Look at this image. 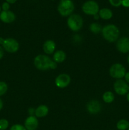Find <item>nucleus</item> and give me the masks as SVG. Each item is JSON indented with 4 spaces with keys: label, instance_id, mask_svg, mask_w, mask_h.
<instances>
[{
    "label": "nucleus",
    "instance_id": "nucleus-7",
    "mask_svg": "<svg viewBox=\"0 0 129 130\" xmlns=\"http://www.w3.org/2000/svg\"><path fill=\"white\" fill-rule=\"evenodd\" d=\"M2 47L4 50L9 53H15L17 52L20 48L19 43L16 39L13 38H6L5 39L3 44H2Z\"/></svg>",
    "mask_w": 129,
    "mask_h": 130
},
{
    "label": "nucleus",
    "instance_id": "nucleus-27",
    "mask_svg": "<svg viewBox=\"0 0 129 130\" xmlns=\"http://www.w3.org/2000/svg\"><path fill=\"white\" fill-rule=\"evenodd\" d=\"M35 109H33V108H30L29 109V114H30V116H34V114H35Z\"/></svg>",
    "mask_w": 129,
    "mask_h": 130
},
{
    "label": "nucleus",
    "instance_id": "nucleus-23",
    "mask_svg": "<svg viewBox=\"0 0 129 130\" xmlns=\"http://www.w3.org/2000/svg\"><path fill=\"white\" fill-rule=\"evenodd\" d=\"M10 130H27L24 126L21 125L19 124H16L13 125L10 128Z\"/></svg>",
    "mask_w": 129,
    "mask_h": 130
},
{
    "label": "nucleus",
    "instance_id": "nucleus-25",
    "mask_svg": "<svg viewBox=\"0 0 129 130\" xmlns=\"http://www.w3.org/2000/svg\"><path fill=\"white\" fill-rule=\"evenodd\" d=\"M10 4L7 2H5L2 4L1 8H2L3 11H8L9 9H10Z\"/></svg>",
    "mask_w": 129,
    "mask_h": 130
},
{
    "label": "nucleus",
    "instance_id": "nucleus-11",
    "mask_svg": "<svg viewBox=\"0 0 129 130\" xmlns=\"http://www.w3.org/2000/svg\"><path fill=\"white\" fill-rule=\"evenodd\" d=\"M39 126V121L37 117L29 116L24 123V127L27 130H36Z\"/></svg>",
    "mask_w": 129,
    "mask_h": 130
},
{
    "label": "nucleus",
    "instance_id": "nucleus-18",
    "mask_svg": "<svg viewBox=\"0 0 129 130\" xmlns=\"http://www.w3.org/2000/svg\"><path fill=\"white\" fill-rule=\"evenodd\" d=\"M102 100L105 103L111 104L115 100V95L111 91H106L102 95Z\"/></svg>",
    "mask_w": 129,
    "mask_h": 130
},
{
    "label": "nucleus",
    "instance_id": "nucleus-17",
    "mask_svg": "<svg viewBox=\"0 0 129 130\" xmlns=\"http://www.w3.org/2000/svg\"><path fill=\"white\" fill-rule=\"evenodd\" d=\"M99 17L103 20H109L113 17V12L110 9L104 8L99 10L98 13Z\"/></svg>",
    "mask_w": 129,
    "mask_h": 130
},
{
    "label": "nucleus",
    "instance_id": "nucleus-36",
    "mask_svg": "<svg viewBox=\"0 0 129 130\" xmlns=\"http://www.w3.org/2000/svg\"><path fill=\"white\" fill-rule=\"evenodd\" d=\"M1 7H0V13H1Z\"/></svg>",
    "mask_w": 129,
    "mask_h": 130
},
{
    "label": "nucleus",
    "instance_id": "nucleus-22",
    "mask_svg": "<svg viewBox=\"0 0 129 130\" xmlns=\"http://www.w3.org/2000/svg\"><path fill=\"white\" fill-rule=\"evenodd\" d=\"M9 126V122L6 119H0V130H6Z\"/></svg>",
    "mask_w": 129,
    "mask_h": 130
},
{
    "label": "nucleus",
    "instance_id": "nucleus-21",
    "mask_svg": "<svg viewBox=\"0 0 129 130\" xmlns=\"http://www.w3.org/2000/svg\"><path fill=\"white\" fill-rule=\"evenodd\" d=\"M8 90V85L4 81H0V96H3Z\"/></svg>",
    "mask_w": 129,
    "mask_h": 130
},
{
    "label": "nucleus",
    "instance_id": "nucleus-6",
    "mask_svg": "<svg viewBox=\"0 0 129 130\" xmlns=\"http://www.w3.org/2000/svg\"><path fill=\"white\" fill-rule=\"evenodd\" d=\"M82 9L83 12L86 15L94 16L96 14H98L99 6L96 1L94 0H89L83 4Z\"/></svg>",
    "mask_w": 129,
    "mask_h": 130
},
{
    "label": "nucleus",
    "instance_id": "nucleus-33",
    "mask_svg": "<svg viewBox=\"0 0 129 130\" xmlns=\"http://www.w3.org/2000/svg\"><path fill=\"white\" fill-rule=\"evenodd\" d=\"M94 19L97 20V19L99 18V14H96V15H95L94 16Z\"/></svg>",
    "mask_w": 129,
    "mask_h": 130
},
{
    "label": "nucleus",
    "instance_id": "nucleus-37",
    "mask_svg": "<svg viewBox=\"0 0 129 130\" xmlns=\"http://www.w3.org/2000/svg\"><path fill=\"white\" fill-rule=\"evenodd\" d=\"M128 92H129V85H128Z\"/></svg>",
    "mask_w": 129,
    "mask_h": 130
},
{
    "label": "nucleus",
    "instance_id": "nucleus-8",
    "mask_svg": "<svg viewBox=\"0 0 129 130\" xmlns=\"http://www.w3.org/2000/svg\"><path fill=\"white\" fill-rule=\"evenodd\" d=\"M115 93L120 96H123L128 93V84L123 79H117L113 85Z\"/></svg>",
    "mask_w": 129,
    "mask_h": 130
},
{
    "label": "nucleus",
    "instance_id": "nucleus-2",
    "mask_svg": "<svg viewBox=\"0 0 129 130\" xmlns=\"http://www.w3.org/2000/svg\"><path fill=\"white\" fill-rule=\"evenodd\" d=\"M102 34L103 38L110 43L116 42L119 39L120 30L114 24H108L102 29Z\"/></svg>",
    "mask_w": 129,
    "mask_h": 130
},
{
    "label": "nucleus",
    "instance_id": "nucleus-26",
    "mask_svg": "<svg viewBox=\"0 0 129 130\" xmlns=\"http://www.w3.org/2000/svg\"><path fill=\"white\" fill-rule=\"evenodd\" d=\"M121 5L124 7L128 8L129 7V0H122L121 1Z\"/></svg>",
    "mask_w": 129,
    "mask_h": 130
},
{
    "label": "nucleus",
    "instance_id": "nucleus-3",
    "mask_svg": "<svg viewBox=\"0 0 129 130\" xmlns=\"http://www.w3.org/2000/svg\"><path fill=\"white\" fill-rule=\"evenodd\" d=\"M83 24V19L78 14H72L67 19V25L68 28L73 32H77L80 30Z\"/></svg>",
    "mask_w": 129,
    "mask_h": 130
},
{
    "label": "nucleus",
    "instance_id": "nucleus-35",
    "mask_svg": "<svg viewBox=\"0 0 129 130\" xmlns=\"http://www.w3.org/2000/svg\"><path fill=\"white\" fill-rule=\"evenodd\" d=\"M127 62H128V63L129 64V55H128V57H127Z\"/></svg>",
    "mask_w": 129,
    "mask_h": 130
},
{
    "label": "nucleus",
    "instance_id": "nucleus-31",
    "mask_svg": "<svg viewBox=\"0 0 129 130\" xmlns=\"http://www.w3.org/2000/svg\"><path fill=\"white\" fill-rule=\"evenodd\" d=\"M3 102L2 100L0 99V111H1V109H3Z\"/></svg>",
    "mask_w": 129,
    "mask_h": 130
},
{
    "label": "nucleus",
    "instance_id": "nucleus-19",
    "mask_svg": "<svg viewBox=\"0 0 129 130\" xmlns=\"http://www.w3.org/2000/svg\"><path fill=\"white\" fill-rule=\"evenodd\" d=\"M116 128L118 130H127L129 128V121L126 119H120L116 124Z\"/></svg>",
    "mask_w": 129,
    "mask_h": 130
},
{
    "label": "nucleus",
    "instance_id": "nucleus-4",
    "mask_svg": "<svg viewBox=\"0 0 129 130\" xmlns=\"http://www.w3.org/2000/svg\"><path fill=\"white\" fill-rule=\"evenodd\" d=\"M75 9V5L72 0H61L58 6V11L63 17H69Z\"/></svg>",
    "mask_w": 129,
    "mask_h": 130
},
{
    "label": "nucleus",
    "instance_id": "nucleus-14",
    "mask_svg": "<svg viewBox=\"0 0 129 130\" xmlns=\"http://www.w3.org/2000/svg\"><path fill=\"white\" fill-rule=\"evenodd\" d=\"M42 49L46 54H53L56 49V43L53 40H50V39L46 41L43 44Z\"/></svg>",
    "mask_w": 129,
    "mask_h": 130
},
{
    "label": "nucleus",
    "instance_id": "nucleus-5",
    "mask_svg": "<svg viewBox=\"0 0 129 130\" xmlns=\"http://www.w3.org/2000/svg\"><path fill=\"white\" fill-rule=\"evenodd\" d=\"M109 73L111 77L116 79H122L126 73V69L122 64L119 63H114L110 67Z\"/></svg>",
    "mask_w": 129,
    "mask_h": 130
},
{
    "label": "nucleus",
    "instance_id": "nucleus-10",
    "mask_svg": "<svg viewBox=\"0 0 129 130\" xmlns=\"http://www.w3.org/2000/svg\"><path fill=\"white\" fill-rule=\"evenodd\" d=\"M116 48L118 52L122 53L129 52V38L122 37L116 41Z\"/></svg>",
    "mask_w": 129,
    "mask_h": 130
},
{
    "label": "nucleus",
    "instance_id": "nucleus-30",
    "mask_svg": "<svg viewBox=\"0 0 129 130\" xmlns=\"http://www.w3.org/2000/svg\"><path fill=\"white\" fill-rule=\"evenodd\" d=\"M6 2L8 3L9 4L11 3V4H13V3H15V2H16L17 0H6Z\"/></svg>",
    "mask_w": 129,
    "mask_h": 130
},
{
    "label": "nucleus",
    "instance_id": "nucleus-13",
    "mask_svg": "<svg viewBox=\"0 0 129 130\" xmlns=\"http://www.w3.org/2000/svg\"><path fill=\"white\" fill-rule=\"evenodd\" d=\"M16 19L15 13L13 11H2L0 13V20L4 23L10 24L15 21Z\"/></svg>",
    "mask_w": 129,
    "mask_h": 130
},
{
    "label": "nucleus",
    "instance_id": "nucleus-38",
    "mask_svg": "<svg viewBox=\"0 0 129 130\" xmlns=\"http://www.w3.org/2000/svg\"><path fill=\"white\" fill-rule=\"evenodd\" d=\"M127 130H129V128H128V129H127Z\"/></svg>",
    "mask_w": 129,
    "mask_h": 130
},
{
    "label": "nucleus",
    "instance_id": "nucleus-32",
    "mask_svg": "<svg viewBox=\"0 0 129 130\" xmlns=\"http://www.w3.org/2000/svg\"><path fill=\"white\" fill-rule=\"evenodd\" d=\"M4 41H5V39H3V38L0 37V44H1V45H2V44H3Z\"/></svg>",
    "mask_w": 129,
    "mask_h": 130
},
{
    "label": "nucleus",
    "instance_id": "nucleus-16",
    "mask_svg": "<svg viewBox=\"0 0 129 130\" xmlns=\"http://www.w3.org/2000/svg\"><path fill=\"white\" fill-rule=\"evenodd\" d=\"M53 61L58 63H62L64 62L66 59V53L63 50H57L54 52L53 54Z\"/></svg>",
    "mask_w": 129,
    "mask_h": 130
},
{
    "label": "nucleus",
    "instance_id": "nucleus-28",
    "mask_svg": "<svg viewBox=\"0 0 129 130\" xmlns=\"http://www.w3.org/2000/svg\"><path fill=\"white\" fill-rule=\"evenodd\" d=\"M124 77H125V81L129 85V72H126Z\"/></svg>",
    "mask_w": 129,
    "mask_h": 130
},
{
    "label": "nucleus",
    "instance_id": "nucleus-12",
    "mask_svg": "<svg viewBox=\"0 0 129 130\" xmlns=\"http://www.w3.org/2000/svg\"><path fill=\"white\" fill-rule=\"evenodd\" d=\"M86 109L90 114H96L101 112V105L97 100H92L87 103L86 105Z\"/></svg>",
    "mask_w": 129,
    "mask_h": 130
},
{
    "label": "nucleus",
    "instance_id": "nucleus-34",
    "mask_svg": "<svg viewBox=\"0 0 129 130\" xmlns=\"http://www.w3.org/2000/svg\"><path fill=\"white\" fill-rule=\"evenodd\" d=\"M126 99H127V101L129 102V92L126 94Z\"/></svg>",
    "mask_w": 129,
    "mask_h": 130
},
{
    "label": "nucleus",
    "instance_id": "nucleus-1",
    "mask_svg": "<svg viewBox=\"0 0 129 130\" xmlns=\"http://www.w3.org/2000/svg\"><path fill=\"white\" fill-rule=\"evenodd\" d=\"M34 63L35 67L40 71H47L49 69H55L57 63L52 60L48 56L39 55L34 58Z\"/></svg>",
    "mask_w": 129,
    "mask_h": 130
},
{
    "label": "nucleus",
    "instance_id": "nucleus-20",
    "mask_svg": "<svg viewBox=\"0 0 129 130\" xmlns=\"http://www.w3.org/2000/svg\"><path fill=\"white\" fill-rule=\"evenodd\" d=\"M102 27L99 23L94 22L90 25L89 29L94 34H99L102 31Z\"/></svg>",
    "mask_w": 129,
    "mask_h": 130
},
{
    "label": "nucleus",
    "instance_id": "nucleus-9",
    "mask_svg": "<svg viewBox=\"0 0 129 130\" xmlns=\"http://www.w3.org/2000/svg\"><path fill=\"white\" fill-rule=\"evenodd\" d=\"M70 76L67 74H61L58 75L55 79V85L59 88H64L70 83Z\"/></svg>",
    "mask_w": 129,
    "mask_h": 130
},
{
    "label": "nucleus",
    "instance_id": "nucleus-15",
    "mask_svg": "<svg viewBox=\"0 0 129 130\" xmlns=\"http://www.w3.org/2000/svg\"><path fill=\"white\" fill-rule=\"evenodd\" d=\"M49 112V109L45 105H40L35 110V116L37 118H44L46 116Z\"/></svg>",
    "mask_w": 129,
    "mask_h": 130
},
{
    "label": "nucleus",
    "instance_id": "nucleus-24",
    "mask_svg": "<svg viewBox=\"0 0 129 130\" xmlns=\"http://www.w3.org/2000/svg\"><path fill=\"white\" fill-rule=\"evenodd\" d=\"M121 1L122 0H109L110 3L115 7H118L121 5Z\"/></svg>",
    "mask_w": 129,
    "mask_h": 130
},
{
    "label": "nucleus",
    "instance_id": "nucleus-29",
    "mask_svg": "<svg viewBox=\"0 0 129 130\" xmlns=\"http://www.w3.org/2000/svg\"><path fill=\"white\" fill-rule=\"evenodd\" d=\"M4 56V49L3 47L0 46V60Z\"/></svg>",
    "mask_w": 129,
    "mask_h": 130
}]
</instances>
